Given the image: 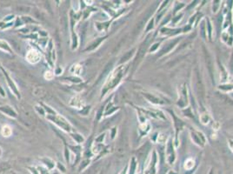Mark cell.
I'll return each mask as SVG.
<instances>
[{"instance_id":"cell-12","label":"cell","mask_w":233,"mask_h":174,"mask_svg":"<svg viewBox=\"0 0 233 174\" xmlns=\"http://www.w3.org/2000/svg\"><path fill=\"white\" fill-rule=\"evenodd\" d=\"M132 54H133V51L127 52V53L125 54V56H124V57H122V58H121V61H120V63H125V62H126V61H127V60H129V59L131 58V57L132 56Z\"/></svg>"},{"instance_id":"cell-6","label":"cell","mask_w":233,"mask_h":174,"mask_svg":"<svg viewBox=\"0 0 233 174\" xmlns=\"http://www.w3.org/2000/svg\"><path fill=\"white\" fill-rule=\"evenodd\" d=\"M104 38H99V39H96L95 41H93L91 45H89L86 50H85V51H93L95 48H97V46H98V45H100V44L102 43V41H104Z\"/></svg>"},{"instance_id":"cell-7","label":"cell","mask_w":233,"mask_h":174,"mask_svg":"<svg viewBox=\"0 0 233 174\" xmlns=\"http://www.w3.org/2000/svg\"><path fill=\"white\" fill-rule=\"evenodd\" d=\"M0 49L3 50V51H7L10 54H12V51L11 47H10V45H8V43L5 42V40H0Z\"/></svg>"},{"instance_id":"cell-11","label":"cell","mask_w":233,"mask_h":174,"mask_svg":"<svg viewBox=\"0 0 233 174\" xmlns=\"http://www.w3.org/2000/svg\"><path fill=\"white\" fill-rule=\"evenodd\" d=\"M71 137H72L74 139H75V141H76L77 143H78V144L82 143V142H84V140H85L84 137H83L82 135L78 134V133H71Z\"/></svg>"},{"instance_id":"cell-13","label":"cell","mask_w":233,"mask_h":174,"mask_svg":"<svg viewBox=\"0 0 233 174\" xmlns=\"http://www.w3.org/2000/svg\"><path fill=\"white\" fill-rule=\"evenodd\" d=\"M89 162H90V161H89V159H86V160H84V161L81 163V164H83V166H80L79 171H81L82 169H84L86 166H87V165H88V164H89Z\"/></svg>"},{"instance_id":"cell-9","label":"cell","mask_w":233,"mask_h":174,"mask_svg":"<svg viewBox=\"0 0 233 174\" xmlns=\"http://www.w3.org/2000/svg\"><path fill=\"white\" fill-rule=\"evenodd\" d=\"M41 161H42V162H43V163L45 164L46 166H47L48 170H51V169L55 166V162H54L53 160H51V158H48V157L42 158V159H41Z\"/></svg>"},{"instance_id":"cell-3","label":"cell","mask_w":233,"mask_h":174,"mask_svg":"<svg viewBox=\"0 0 233 174\" xmlns=\"http://www.w3.org/2000/svg\"><path fill=\"white\" fill-rule=\"evenodd\" d=\"M2 69V71H3V72H4V75H5V77L6 78V81H7V83H8V85H9V87L11 88L12 90V91L15 93V95L17 96V98H20V92L18 91V90H17V85L16 84H14V82L12 81V79L10 78V76L8 75V73L6 72L3 69V68H1Z\"/></svg>"},{"instance_id":"cell-4","label":"cell","mask_w":233,"mask_h":174,"mask_svg":"<svg viewBox=\"0 0 233 174\" xmlns=\"http://www.w3.org/2000/svg\"><path fill=\"white\" fill-rule=\"evenodd\" d=\"M152 13V10L151 11V10H148L147 11V13H146V15L144 16V17H143V18L139 21V22L137 23L136 24V26H135V28H134V30H133V34H137L141 30L143 29V27H144V24H145V22H146V20H147V17L148 16L150 15V13Z\"/></svg>"},{"instance_id":"cell-16","label":"cell","mask_w":233,"mask_h":174,"mask_svg":"<svg viewBox=\"0 0 233 174\" xmlns=\"http://www.w3.org/2000/svg\"><path fill=\"white\" fill-rule=\"evenodd\" d=\"M158 44L154 45V47H153V48H152V49H151V51H154V50H155V49L157 48V46H158Z\"/></svg>"},{"instance_id":"cell-2","label":"cell","mask_w":233,"mask_h":174,"mask_svg":"<svg viewBox=\"0 0 233 174\" xmlns=\"http://www.w3.org/2000/svg\"><path fill=\"white\" fill-rule=\"evenodd\" d=\"M149 40H150V38H147V39L145 40V42L141 45V47L139 48V51L137 52V55L136 57V59H135V61H134V66L136 67L137 65L140 63V61L143 59V57L144 56V54H145V51L147 50V44L148 42H149Z\"/></svg>"},{"instance_id":"cell-17","label":"cell","mask_w":233,"mask_h":174,"mask_svg":"<svg viewBox=\"0 0 233 174\" xmlns=\"http://www.w3.org/2000/svg\"><path fill=\"white\" fill-rule=\"evenodd\" d=\"M0 155H1V149H0Z\"/></svg>"},{"instance_id":"cell-15","label":"cell","mask_w":233,"mask_h":174,"mask_svg":"<svg viewBox=\"0 0 233 174\" xmlns=\"http://www.w3.org/2000/svg\"><path fill=\"white\" fill-rule=\"evenodd\" d=\"M0 94H1L2 97H5V91H4L3 89H2V87H1V86H0Z\"/></svg>"},{"instance_id":"cell-5","label":"cell","mask_w":233,"mask_h":174,"mask_svg":"<svg viewBox=\"0 0 233 174\" xmlns=\"http://www.w3.org/2000/svg\"><path fill=\"white\" fill-rule=\"evenodd\" d=\"M0 111L3 113H5L6 115H8L9 117L12 118H17V113L14 111V109L11 107L10 106H0Z\"/></svg>"},{"instance_id":"cell-1","label":"cell","mask_w":233,"mask_h":174,"mask_svg":"<svg viewBox=\"0 0 233 174\" xmlns=\"http://www.w3.org/2000/svg\"><path fill=\"white\" fill-rule=\"evenodd\" d=\"M46 118L47 119L51 120V122L56 124L57 125H58L60 128H62L65 131L71 132V131H72V128H71V124L68 123V121L59 114H57L56 113H53V114H48Z\"/></svg>"},{"instance_id":"cell-14","label":"cell","mask_w":233,"mask_h":174,"mask_svg":"<svg viewBox=\"0 0 233 174\" xmlns=\"http://www.w3.org/2000/svg\"><path fill=\"white\" fill-rule=\"evenodd\" d=\"M57 167H58L59 170H61V171H62L63 173H64V172H65V168H64V166L62 164L57 163ZM61 171H60V172H61Z\"/></svg>"},{"instance_id":"cell-8","label":"cell","mask_w":233,"mask_h":174,"mask_svg":"<svg viewBox=\"0 0 233 174\" xmlns=\"http://www.w3.org/2000/svg\"><path fill=\"white\" fill-rule=\"evenodd\" d=\"M177 41H178V40H177V39H175V40H173V41H171V42H170L169 44H167V45H165V47H164V49H163V50L161 51V53H162V54H165V53H167V52L170 51V50H171V48H172V47H173L174 45H176L177 43Z\"/></svg>"},{"instance_id":"cell-10","label":"cell","mask_w":233,"mask_h":174,"mask_svg":"<svg viewBox=\"0 0 233 174\" xmlns=\"http://www.w3.org/2000/svg\"><path fill=\"white\" fill-rule=\"evenodd\" d=\"M1 132H2V135H3L4 137H9V136L12 135V130L10 126L5 125V126H4V127L2 128V131H1Z\"/></svg>"}]
</instances>
